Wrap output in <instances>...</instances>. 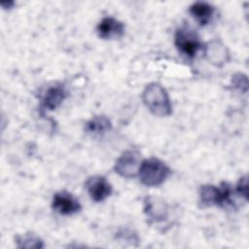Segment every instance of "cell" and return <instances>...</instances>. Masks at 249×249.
I'll use <instances>...</instances> for the list:
<instances>
[{"instance_id": "cell-1", "label": "cell", "mask_w": 249, "mask_h": 249, "mask_svg": "<svg viewBox=\"0 0 249 249\" xmlns=\"http://www.w3.org/2000/svg\"><path fill=\"white\" fill-rule=\"evenodd\" d=\"M142 99L150 112L159 117H166L171 114L172 106L169 96L162 86L157 83L147 85Z\"/></svg>"}, {"instance_id": "cell-2", "label": "cell", "mask_w": 249, "mask_h": 249, "mask_svg": "<svg viewBox=\"0 0 249 249\" xmlns=\"http://www.w3.org/2000/svg\"><path fill=\"white\" fill-rule=\"evenodd\" d=\"M169 173V167L163 161L156 158H150L143 160L138 171L141 183L148 187H155L162 184Z\"/></svg>"}, {"instance_id": "cell-3", "label": "cell", "mask_w": 249, "mask_h": 249, "mask_svg": "<svg viewBox=\"0 0 249 249\" xmlns=\"http://www.w3.org/2000/svg\"><path fill=\"white\" fill-rule=\"evenodd\" d=\"M231 189L227 183H223L219 187L204 185L199 190V201L204 206L226 205L231 202Z\"/></svg>"}, {"instance_id": "cell-4", "label": "cell", "mask_w": 249, "mask_h": 249, "mask_svg": "<svg viewBox=\"0 0 249 249\" xmlns=\"http://www.w3.org/2000/svg\"><path fill=\"white\" fill-rule=\"evenodd\" d=\"M175 45L183 54L191 58L196 56L201 48V43L196 33L187 26L180 27L176 30Z\"/></svg>"}, {"instance_id": "cell-5", "label": "cell", "mask_w": 249, "mask_h": 249, "mask_svg": "<svg viewBox=\"0 0 249 249\" xmlns=\"http://www.w3.org/2000/svg\"><path fill=\"white\" fill-rule=\"evenodd\" d=\"M140 156L136 151L128 150L117 160L115 163V171L124 178L136 176L140 167Z\"/></svg>"}, {"instance_id": "cell-6", "label": "cell", "mask_w": 249, "mask_h": 249, "mask_svg": "<svg viewBox=\"0 0 249 249\" xmlns=\"http://www.w3.org/2000/svg\"><path fill=\"white\" fill-rule=\"evenodd\" d=\"M53 208L61 215H72L82 208L79 200L70 193L60 191L55 193L52 203Z\"/></svg>"}, {"instance_id": "cell-7", "label": "cell", "mask_w": 249, "mask_h": 249, "mask_svg": "<svg viewBox=\"0 0 249 249\" xmlns=\"http://www.w3.org/2000/svg\"><path fill=\"white\" fill-rule=\"evenodd\" d=\"M87 191L95 202H100L105 200L112 194V186L103 176L95 175L89 177L86 182Z\"/></svg>"}, {"instance_id": "cell-8", "label": "cell", "mask_w": 249, "mask_h": 249, "mask_svg": "<svg viewBox=\"0 0 249 249\" xmlns=\"http://www.w3.org/2000/svg\"><path fill=\"white\" fill-rule=\"evenodd\" d=\"M97 34L102 39L121 37L124 32V24L112 17L103 18L97 25Z\"/></svg>"}, {"instance_id": "cell-9", "label": "cell", "mask_w": 249, "mask_h": 249, "mask_svg": "<svg viewBox=\"0 0 249 249\" xmlns=\"http://www.w3.org/2000/svg\"><path fill=\"white\" fill-rule=\"evenodd\" d=\"M144 211L146 215L155 222H160L167 217V206L160 198L148 196L144 201Z\"/></svg>"}, {"instance_id": "cell-10", "label": "cell", "mask_w": 249, "mask_h": 249, "mask_svg": "<svg viewBox=\"0 0 249 249\" xmlns=\"http://www.w3.org/2000/svg\"><path fill=\"white\" fill-rule=\"evenodd\" d=\"M66 97V91L60 85L51 87L45 93L42 100V108L44 110H54Z\"/></svg>"}, {"instance_id": "cell-11", "label": "cell", "mask_w": 249, "mask_h": 249, "mask_svg": "<svg viewBox=\"0 0 249 249\" xmlns=\"http://www.w3.org/2000/svg\"><path fill=\"white\" fill-rule=\"evenodd\" d=\"M214 11V7L207 2H196L189 8L190 14L200 25H206L211 21Z\"/></svg>"}, {"instance_id": "cell-12", "label": "cell", "mask_w": 249, "mask_h": 249, "mask_svg": "<svg viewBox=\"0 0 249 249\" xmlns=\"http://www.w3.org/2000/svg\"><path fill=\"white\" fill-rule=\"evenodd\" d=\"M228 52L224 45L219 42H212L206 48L207 58L216 65H222L228 60Z\"/></svg>"}, {"instance_id": "cell-13", "label": "cell", "mask_w": 249, "mask_h": 249, "mask_svg": "<svg viewBox=\"0 0 249 249\" xmlns=\"http://www.w3.org/2000/svg\"><path fill=\"white\" fill-rule=\"evenodd\" d=\"M111 128V122L104 116H95L86 124V130L91 134L105 133Z\"/></svg>"}, {"instance_id": "cell-14", "label": "cell", "mask_w": 249, "mask_h": 249, "mask_svg": "<svg viewBox=\"0 0 249 249\" xmlns=\"http://www.w3.org/2000/svg\"><path fill=\"white\" fill-rule=\"evenodd\" d=\"M17 242L18 247H27V248H40L43 247V241L35 234L26 233L17 237Z\"/></svg>"}, {"instance_id": "cell-15", "label": "cell", "mask_w": 249, "mask_h": 249, "mask_svg": "<svg viewBox=\"0 0 249 249\" xmlns=\"http://www.w3.org/2000/svg\"><path fill=\"white\" fill-rule=\"evenodd\" d=\"M236 192L247 199V177L244 176L239 179L238 184L236 186Z\"/></svg>"}]
</instances>
